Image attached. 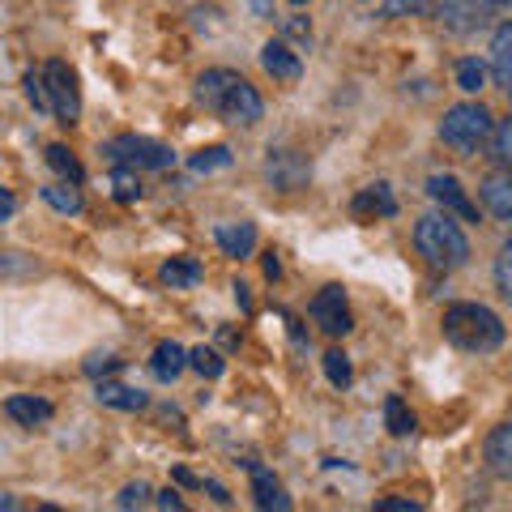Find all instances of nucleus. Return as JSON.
<instances>
[{
  "label": "nucleus",
  "mask_w": 512,
  "mask_h": 512,
  "mask_svg": "<svg viewBox=\"0 0 512 512\" xmlns=\"http://www.w3.org/2000/svg\"><path fill=\"white\" fill-rule=\"evenodd\" d=\"M197 103L205 111H214L218 120L244 124V128H252L256 120H261V111H265L256 86L248 82V77L231 73V69H205L197 77Z\"/></svg>",
  "instance_id": "nucleus-1"
},
{
  "label": "nucleus",
  "mask_w": 512,
  "mask_h": 512,
  "mask_svg": "<svg viewBox=\"0 0 512 512\" xmlns=\"http://www.w3.org/2000/svg\"><path fill=\"white\" fill-rule=\"evenodd\" d=\"M444 338L466 355H491L504 346V325L483 303H453L444 308Z\"/></svg>",
  "instance_id": "nucleus-2"
},
{
  "label": "nucleus",
  "mask_w": 512,
  "mask_h": 512,
  "mask_svg": "<svg viewBox=\"0 0 512 512\" xmlns=\"http://www.w3.org/2000/svg\"><path fill=\"white\" fill-rule=\"evenodd\" d=\"M414 244L427 256V265L436 269H461L470 261V239L453 222V214H427L414 227Z\"/></svg>",
  "instance_id": "nucleus-3"
},
{
  "label": "nucleus",
  "mask_w": 512,
  "mask_h": 512,
  "mask_svg": "<svg viewBox=\"0 0 512 512\" xmlns=\"http://www.w3.org/2000/svg\"><path fill=\"white\" fill-rule=\"evenodd\" d=\"M491 137V111L483 103H457L444 111L440 120V141L461 158H474Z\"/></svg>",
  "instance_id": "nucleus-4"
},
{
  "label": "nucleus",
  "mask_w": 512,
  "mask_h": 512,
  "mask_svg": "<svg viewBox=\"0 0 512 512\" xmlns=\"http://www.w3.org/2000/svg\"><path fill=\"white\" fill-rule=\"evenodd\" d=\"M504 0H440V26L448 35H478L500 18Z\"/></svg>",
  "instance_id": "nucleus-5"
},
{
  "label": "nucleus",
  "mask_w": 512,
  "mask_h": 512,
  "mask_svg": "<svg viewBox=\"0 0 512 512\" xmlns=\"http://www.w3.org/2000/svg\"><path fill=\"white\" fill-rule=\"evenodd\" d=\"M43 82H47V99H52V116L60 124H77V116H82V86H77V73L64 60H47Z\"/></svg>",
  "instance_id": "nucleus-6"
},
{
  "label": "nucleus",
  "mask_w": 512,
  "mask_h": 512,
  "mask_svg": "<svg viewBox=\"0 0 512 512\" xmlns=\"http://www.w3.org/2000/svg\"><path fill=\"white\" fill-rule=\"evenodd\" d=\"M107 154L116 158L120 167H133V171H163V167H175V154L163 141H150V137H116L107 141Z\"/></svg>",
  "instance_id": "nucleus-7"
},
{
  "label": "nucleus",
  "mask_w": 512,
  "mask_h": 512,
  "mask_svg": "<svg viewBox=\"0 0 512 512\" xmlns=\"http://www.w3.org/2000/svg\"><path fill=\"white\" fill-rule=\"evenodd\" d=\"M312 320L320 325L325 338H346L350 333V308H346V291L342 286H325L312 299Z\"/></svg>",
  "instance_id": "nucleus-8"
},
{
  "label": "nucleus",
  "mask_w": 512,
  "mask_h": 512,
  "mask_svg": "<svg viewBox=\"0 0 512 512\" xmlns=\"http://www.w3.org/2000/svg\"><path fill=\"white\" fill-rule=\"evenodd\" d=\"M427 197L436 205H444V214H453L461 222H478V205L466 197V188H461L453 175H431V180H427Z\"/></svg>",
  "instance_id": "nucleus-9"
},
{
  "label": "nucleus",
  "mask_w": 512,
  "mask_h": 512,
  "mask_svg": "<svg viewBox=\"0 0 512 512\" xmlns=\"http://www.w3.org/2000/svg\"><path fill=\"white\" fill-rule=\"evenodd\" d=\"M265 175L274 180V188L295 192V188L308 184V163H303L295 150H269V158H265Z\"/></svg>",
  "instance_id": "nucleus-10"
},
{
  "label": "nucleus",
  "mask_w": 512,
  "mask_h": 512,
  "mask_svg": "<svg viewBox=\"0 0 512 512\" xmlns=\"http://www.w3.org/2000/svg\"><path fill=\"white\" fill-rule=\"evenodd\" d=\"M261 64L274 82H299V73H303V60L286 39H269L261 47Z\"/></svg>",
  "instance_id": "nucleus-11"
},
{
  "label": "nucleus",
  "mask_w": 512,
  "mask_h": 512,
  "mask_svg": "<svg viewBox=\"0 0 512 512\" xmlns=\"http://www.w3.org/2000/svg\"><path fill=\"white\" fill-rule=\"evenodd\" d=\"M483 205L500 222H512V167L491 171L487 180H483Z\"/></svg>",
  "instance_id": "nucleus-12"
},
{
  "label": "nucleus",
  "mask_w": 512,
  "mask_h": 512,
  "mask_svg": "<svg viewBox=\"0 0 512 512\" xmlns=\"http://www.w3.org/2000/svg\"><path fill=\"white\" fill-rule=\"evenodd\" d=\"M350 210H355V218H393L397 214V197H393L389 184H367Z\"/></svg>",
  "instance_id": "nucleus-13"
},
{
  "label": "nucleus",
  "mask_w": 512,
  "mask_h": 512,
  "mask_svg": "<svg viewBox=\"0 0 512 512\" xmlns=\"http://www.w3.org/2000/svg\"><path fill=\"white\" fill-rule=\"evenodd\" d=\"M214 239L227 256H239V261H244V256H252V248H256V227L252 222H218Z\"/></svg>",
  "instance_id": "nucleus-14"
},
{
  "label": "nucleus",
  "mask_w": 512,
  "mask_h": 512,
  "mask_svg": "<svg viewBox=\"0 0 512 512\" xmlns=\"http://www.w3.org/2000/svg\"><path fill=\"white\" fill-rule=\"evenodd\" d=\"M491 73H495V86L512 90V22H504L491 39Z\"/></svg>",
  "instance_id": "nucleus-15"
},
{
  "label": "nucleus",
  "mask_w": 512,
  "mask_h": 512,
  "mask_svg": "<svg viewBox=\"0 0 512 512\" xmlns=\"http://www.w3.org/2000/svg\"><path fill=\"white\" fill-rule=\"evenodd\" d=\"M487 466L512 483V423H500L487 436Z\"/></svg>",
  "instance_id": "nucleus-16"
},
{
  "label": "nucleus",
  "mask_w": 512,
  "mask_h": 512,
  "mask_svg": "<svg viewBox=\"0 0 512 512\" xmlns=\"http://www.w3.org/2000/svg\"><path fill=\"white\" fill-rule=\"evenodd\" d=\"M94 397H99V406H107V410H146V393L141 389H128V384H111V380H103L99 389H94Z\"/></svg>",
  "instance_id": "nucleus-17"
},
{
  "label": "nucleus",
  "mask_w": 512,
  "mask_h": 512,
  "mask_svg": "<svg viewBox=\"0 0 512 512\" xmlns=\"http://www.w3.org/2000/svg\"><path fill=\"white\" fill-rule=\"evenodd\" d=\"M188 367V350L180 346V342H158V350H154V359H150V372L158 376V380H175Z\"/></svg>",
  "instance_id": "nucleus-18"
},
{
  "label": "nucleus",
  "mask_w": 512,
  "mask_h": 512,
  "mask_svg": "<svg viewBox=\"0 0 512 512\" xmlns=\"http://www.w3.org/2000/svg\"><path fill=\"white\" fill-rule=\"evenodd\" d=\"M252 495H256V508H278V512L291 508L282 483H278V478L269 474V470H261V466H252Z\"/></svg>",
  "instance_id": "nucleus-19"
},
{
  "label": "nucleus",
  "mask_w": 512,
  "mask_h": 512,
  "mask_svg": "<svg viewBox=\"0 0 512 512\" xmlns=\"http://www.w3.org/2000/svg\"><path fill=\"white\" fill-rule=\"evenodd\" d=\"M5 414L22 427H39V423L52 419V402H43V397H9Z\"/></svg>",
  "instance_id": "nucleus-20"
},
{
  "label": "nucleus",
  "mask_w": 512,
  "mask_h": 512,
  "mask_svg": "<svg viewBox=\"0 0 512 512\" xmlns=\"http://www.w3.org/2000/svg\"><path fill=\"white\" fill-rule=\"evenodd\" d=\"M43 201L52 205L56 214H82V192H77V184H69V180H60V184H47L43 188Z\"/></svg>",
  "instance_id": "nucleus-21"
},
{
  "label": "nucleus",
  "mask_w": 512,
  "mask_h": 512,
  "mask_svg": "<svg viewBox=\"0 0 512 512\" xmlns=\"http://www.w3.org/2000/svg\"><path fill=\"white\" fill-rule=\"evenodd\" d=\"M47 167H52L60 180H69V184H82V180H86L82 163H77L73 150H64V146H47Z\"/></svg>",
  "instance_id": "nucleus-22"
},
{
  "label": "nucleus",
  "mask_w": 512,
  "mask_h": 512,
  "mask_svg": "<svg viewBox=\"0 0 512 512\" xmlns=\"http://www.w3.org/2000/svg\"><path fill=\"white\" fill-rule=\"evenodd\" d=\"M163 282L167 286H197L201 282V261H192V256H175V261L163 265Z\"/></svg>",
  "instance_id": "nucleus-23"
},
{
  "label": "nucleus",
  "mask_w": 512,
  "mask_h": 512,
  "mask_svg": "<svg viewBox=\"0 0 512 512\" xmlns=\"http://www.w3.org/2000/svg\"><path fill=\"white\" fill-rule=\"evenodd\" d=\"M376 18H414V13L427 9V0H363Z\"/></svg>",
  "instance_id": "nucleus-24"
},
{
  "label": "nucleus",
  "mask_w": 512,
  "mask_h": 512,
  "mask_svg": "<svg viewBox=\"0 0 512 512\" xmlns=\"http://www.w3.org/2000/svg\"><path fill=\"white\" fill-rule=\"evenodd\" d=\"M491 158L500 167H512V116L508 120H500V124H491Z\"/></svg>",
  "instance_id": "nucleus-25"
},
{
  "label": "nucleus",
  "mask_w": 512,
  "mask_h": 512,
  "mask_svg": "<svg viewBox=\"0 0 512 512\" xmlns=\"http://www.w3.org/2000/svg\"><path fill=\"white\" fill-rule=\"evenodd\" d=\"M384 423H389L393 436H410L414 431V414H410V406L402 402V397H389V402H384Z\"/></svg>",
  "instance_id": "nucleus-26"
},
{
  "label": "nucleus",
  "mask_w": 512,
  "mask_h": 512,
  "mask_svg": "<svg viewBox=\"0 0 512 512\" xmlns=\"http://www.w3.org/2000/svg\"><path fill=\"white\" fill-rule=\"evenodd\" d=\"M457 86L466 94H478L487 86V69L478 60H457Z\"/></svg>",
  "instance_id": "nucleus-27"
},
{
  "label": "nucleus",
  "mask_w": 512,
  "mask_h": 512,
  "mask_svg": "<svg viewBox=\"0 0 512 512\" xmlns=\"http://www.w3.org/2000/svg\"><path fill=\"white\" fill-rule=\"evenodd\" d=\"M188 367H197V372L201 376H222V367H227V363H222V355H218V350H210V346H197V350H188Z\"/></svg>",
  "instance_id": "nucleus-28"
},
{
  "label": "nucleus",
  "mask_w": 512,
  "mask_h": 512,
  "mask_svg": "<svg viewBox=\"0 0 512 512\" xmlns=\"http://www.w3.org/2000/svg\"><path fill=\"white\" fill-rule=\"evenodd\" d=\"M325 376H329L333 389H346V384L355 380V372H350V359L342 355V350H329V355H325Z\"/></svg>",
  "instance_id": "nucleus-29"
},
{
  "label": "nucleus",
  "mask_w": 512,
  "mask_h": 512,
  "mask_svg": "<svg viewBox=\"0 0 512 512\" xmlns=\"http://www.w3.org/2000/svg\"><path fill=\"white\" fill-rule=\"evenodd\" d=\"M192 171H214V167H231V150L227 146H210V150H197L188 158Z\"/></svg>",
  "instance_id": "nucleus-30"
},
{
  "label": "nucleus",
  "mask_w": 512,
  "mask_h": 512,
  "mask_svg": "<svg viewBox=\"0 0 512 512\" xmlns=\"http://www.w3.org/2000/svg\"><path fill=\"white\" fill-rule=\"evenodd\" d=\"M495 286H500L504 303H512V239L500 248V256H495Z\"/></svg>",
  "instance_id": "nucleus-31"
},
{
  "label": "nucleus",
  "mask_w": 512,
  "mask_h": 512,
  "mask_svg": "<svg viewBox=\"0 0 512 512\" xmlns=\"http://www.w3.org/2000/svg\"><path fill=\"white\" fill-rule=\"evenodd\" d=\"M111 188H116V201H137L141 197V184H137L133 167H116V175H111Z\"/></svg>",
  "instance_id": "nucleus-32"
},
{
  "label": "nucleus",
  "mask_w": 512,
  "mask_h": 512,
  "mask_svg": "<svg viewBox=\"0 0 512 512\" xmlns=\"http://www.w3.org/2000/svg\"><path fill=\"white\" fill-rule=\"evenodd\" d=\"M26 99L35 103V111H52V99H47V82H43V73H35V69L26 73Z\"/></svg>",
  "instance_id": "nucleus-33"
},
{
  "label": "nucleus",
  "mask_w": 512,
  "mask_h": 512,
  "mask_svg": "<svg viewBox=\"0 0 512 512\" xmlns=\"http://www.w3.org/2000/svg\"><path fill=\"white\" fill-rule=\"evenodd\" d=\"M116 504H120V508H146V504H150V487H146V483H128V487L120 491Z\"/></svg>",
  "instance_id": "nucleus-34"
},
{
  "label": "nucleus",
  "mask_w": 512,
  "mask_h": 512,
  "mask_svg": "<svg viewBox=\"0 0 512 512\" xmlns=\"http://www.w3.org/2000/svg\"><path fill=\"white\" fill-rule=\"evenodd\" d=\"M86 372L99 376V372H120V359L116 355H90L86 359Z\"/></svg>",
  "instance_id": "nucleus-35"
},
{
  "label": "nucleus",
  "mask_w": 512,
  "mask_h": 512,
  "mask_svg": "<svg viewBox=\"0 0 512 512\" xmlns=\"http://www.w3.org/2000/svg\"><path fill=\"white\" fill-rule=\"evenodd\" d=\"M286 35L299 39V43H308V39H312V26H308V18H286Z\"/></svg>",
  "instance_id": "nucleus-36"
},
{
  "label": "nucleus",
  "mask_w": 512,
  "mask_h": 512,
  "mask_svg": "<svg viewBox=\"0 0 512 512\" xmlns=\"http://www.w3.org/2000/svg\"><path fill=\"white\" fill-rule=\"evenodd\" d=\"M380 512H419V504L414 500H376Z\"/></svg>",
  "instance_id": "nucleus-37"
},
{
  "label": "nucleus",
  "mask_w": 512,
  "mask_h": 512,
  "mask_svg": "<svg viewBox=\"0 0 512 512\" xmlns=\"http://www.w3.org/2000/svg\"><path fill=\"white\" fill-rule=\"evenodd\" d=\"M13 210H18V201H13V192H9V188H0V222L13 218Z\"/></svg>",
  "instance_id": "nucleus-38"
},
{
  "label": "nucleus",
  "mask_w": 512,
  "mask_h": 512,
  "mask_svg": "<svg viewBox=\"0 0 512 512\" xmlns=\"http://www.w3.org/2000/svg\"><path fill=\"white\" fill-rule=\"evenodd\" d=\"M158 508H171V512H180L184 508V500H180V495H175V491H158V500H154Z\"/></svg>",
  "instance_id": "nucleus-39"
},
{
  "label": "nucleus",
  "mask_w": 512,
  "mask_h": 512,
  "mask_svg": "<svg viewBox=\"0 0 512 512\" xmlns=\"http://www.w3.org/2000/svg\"><path fill=\"white\" fill-rule=\"evenodd\" d=\"M201 487H205V491H210V495H214V500H218V504H231V495H227V487H222V483H214V478H210V483H201Z\"/></svg>",
  "instance_id": "nucleus-40"
},
{
  "label": "nucleus",
  "mask_w": 512,
  "mask_h": 512,
  "mask_svg": "<svg viewBox=\"0 0 512 512\" xmlns=\"http://www.w3.org/2000/svg\"><path fill=\"white\" fill-rule=\"evenodd\" d=\"M265 274H269V278H278V274H282V265H278V256H274V252H269V261H265Z\"/></svg>",
  "instance_id": "nucleus-41"
},
{
  "label": "nucleus",
  "mask_w": 512,
  "mask_h": 512,
  "mask_svg": "<svg viewBox=\"0 0 512 512\" xmlns=\"http://www.w3.org/2000/svg\"><path fill=\"white\" fill-rule=\"evenodd\" d=\"M235 299H239V308H252V299H248V286H239V282H235Z\"/></svg>",
  "instance_id": "nucleus-42"
},
{
  "label": "nucleus",
  "mask_w": 512,
  "mask_h": 512,
  "mask_svg": "<svg viewBox=\"0 0 512 512\" xmlns=\"http://www.w3.org/2000/svg\"><path fill=\"white\" fill-rule=\"evenodd\" d=\"M269 5H274V0H252V9L261 13V18H269Z\"/></svg>",
  "instance_id": "nucleus-43"
},
{
  "label": "nucleus",
  "mask_w": 512,
  "mask_h": 512,
  "mask_svg": "<svg viewBox=\"0 0 512 512\" xmlns=\"http://www.w3.org/2000/svg\"><path fill=\"white\" fill-rule=\"evenodd\" d=\"M18 508V500H13V495H0V512H13Z\"/></svg>",
  "instance_id": "nucleus-44"
},
{
  "label": "nucleus",
  "mask_w": 512,
  "mask_h": 512,
  "mask_svg": "<svg viewBox=\"0 0 512 512\" xmlns=\"http://www.w3.org/2000/svg\"><path fill=\"white\" fill-rule=\"evenodd\" d=\"M291 5H308V0H291Z\"/></svg>",
  "instance_id": "nucleus-45"
}]
</instances>
